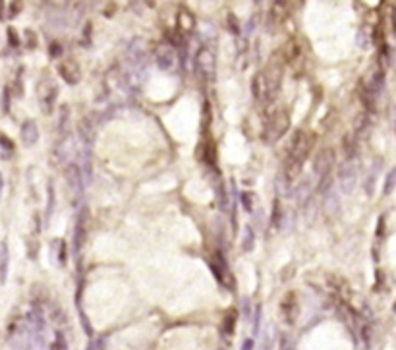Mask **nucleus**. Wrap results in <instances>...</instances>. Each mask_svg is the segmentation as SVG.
<instances>
[{
  "label": "nucleus",
  "mask_w": 396,
  "mask_h": 350,
  "mask_svg": "<svg viewBox=\"0 0 396 350\" xmlns=\"http://www.w3.org/2000/svg\"><path fill=\"white\" fill-rule=\"evenodd\" d=\"M396 184V168H392L390 170V174H388L387 178V186H385V193H390L392 192V188H394Z\"/></svg>",
  "instance_id": "obj_2"
},
{
  "label": "nucleus",
  "mask_w": 396,
  "mask_h": 350,
  "mask_svg": "<svg viewBox=\"0 0 396 350\" xmlns=\"http://www.w3.org/2000/svg\"><path fill=\"white\" fill-rule=\"evenodd\" d=\"M313 145V138L311 136H304L298 134V138L294 140L290 149V161H288V176H296L299 172V166L304 163V159L308 157V151Z\"/></svg>",
  "instance_id": "obj_1"
},
{
  "label": "nucleus",
  "mask_w": 396,
  "mask_h": 350,
  "mask_svg": "<svg viewBox=\"0 0 396 350\" xmlns=\"http://www.w3.org/2000/svg\"><path fill=\"white\" fill-rule=\"evenodd\" d=\"M394 314H396V304H394Z\"/></svg>",
  "instance_id": "obj_3"
}]
</instances>
